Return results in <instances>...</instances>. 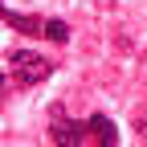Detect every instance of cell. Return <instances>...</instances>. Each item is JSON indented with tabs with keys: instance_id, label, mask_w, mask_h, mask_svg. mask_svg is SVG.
<instances>
[{
	"instance_id": "cell-1",
	"label": "cell",
	"mask_w": 147,
	"mask_h": 147,
	"mask_svg": "<svg viewBox=\"0 0 147 147\" xmlns=\"http://www.w3.org/2000/svg\"><path fill=\"white\" fill-rule=\"evenodd\" d=\"M8 57V69H12V78H16V86H41L49 74H53V61L49 57H41V53H33V49H8L4 53Z\"/></svg>"
},
{
	"instance_id": "cell-2",
	"label": "cell",
	"mask_w": 147,
	"mask_h": 147,
	"mask_svg": "<svg viewBox=\"0 0 147 147\" xmlns=\"http://www.w3.org/2000/svg\"><path fill=\"white\" fill-rule=\"evenodd\" d=\"M49 119H53V123H49V139L57 143V147H86V123L69 119L61 102L49 106Z\"/></svg>"
},
{
	"instance_id": "cell-3",
	"label": "cell",
	"mask_w": 147,
	"mask_h": 147,
	"mask_svg": "<svg viewBox=\"0 0 147 147\" xmlns=\"http://www.w3.org/2000/svg\"><path fill=\"white\" fill-rule=\"evenodd\" d=\"M0 21H4L8 29H16V33H25V37H45V21H41V16L16 12V8L4 4V0H0Z\"/></svg>"
},
{
	"instance_id": "cell-4",
	"label": "cell",
	"mask_w": 147,
	"mask_h": 147,
	"mask_svg": "<svg viewBox=\"0 0 147 147\" xmlns=\"http://www.w3.org/2000/svg\"><path fill=\"white\" fill-rule=\"evenodd\" d=\"M86 135L94 139V147H119V127H115L110 115H102V110L86 119Z\"/></svg>"
},
{
	"instance_id": "cell-5",
	"label": "cell",
	"mask_w": 147,
	"mask_h": 147,
	"mask_svg": "<svg viewBox=\"0 0 147 147\" xmlns=\"http://www.w3.org/2000/svg\"><path fill=\"white\" fill-rule=\"evenodd\" d=\"M45 37H49L53 45H65L69 41V25L61 21V16H45Z\"/></svg>"
},
{
	"instance_id": "cell-6",
	"label": "cell",
	"mask_w": 147,
	"mask_h": 147,
	"mask_svg": "<svg viewBox=\"0 0 147 147\" xmlns=\"http://www.w3.org/2000/svg\"><path fill=\"white\" fill-rule=\"evenodd\" d=\"M135 131H143V135H147V115H143V119L135 115Z\"/></svg>"
},
{
	"instance_id": "cell-7",
	"label": "cell",
	"mask_w": 147,
	"mask_h": 147,
	"mask_svg": "<svg viewBox=\"0 0 147 147\" xmlns=\"http://www.w3.org/2000/svg\"><path fill=\"white\" fill-rule=\"evenodd\" d=\"M0 86H4V74H0Z\"/></svg>"
},
{
	"instance_id": "cell-8",
	"label": "cell",
	"mask_w": 147,
	"mask_h": 147,
	"mask_svg": "<svg viewBox=\"0 0 147 147\" xmlns=\"http://www.w3.org/2000/svg\"><path fill=\"white\" fill-rule=\"evenodd\" d=\"M143 61H147V53H143Z\"/></svg>"
}]
</instances>
